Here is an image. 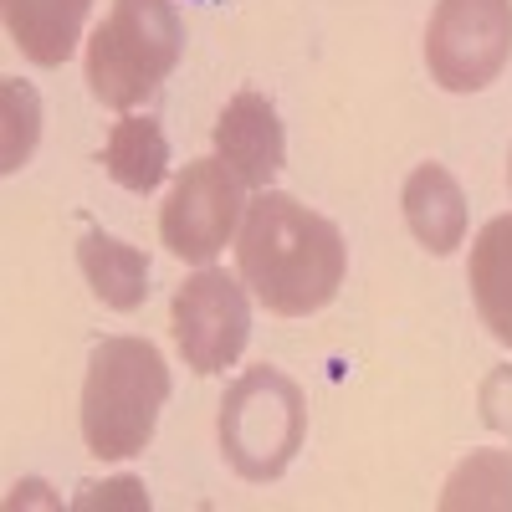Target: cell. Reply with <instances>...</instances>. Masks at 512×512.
Here are the masks:
<instances>
[{"label":"cell","instance_id":"6da1fadb","mask_svg":"<svg viewBox=\"0 0 512 512\" xmlns=\"http://www.w3.org/2000/svg\"><path fill=\"white\" fill-rule=\"evenodd\" d=\"M349 272L338 226L287 190H262L236 231V277L277 318L323 313Z\"/></svg>","mask_w":512,"mask_h":512},{"label":"cell","instance_id":"7a4b0ae2","mask_svg":"<svg viewBox=\"0 0 512 512\" xmlns=\"http://www.w3.org/2000/svg\"><path fill=\"white\" fill-rule=\"evenodd\" d=\"M169 364L149 338H103L82 379V441L98 461H128L154 441Z\"/></svg>","mask_w":512,"mask_h":512},{"label":"cell","instance_id":"3957f363","mask_svg":"<svg viewBox=\"0 0 512 512\" xmlns=\"http://www.w3.org/2000/svg\"><path fill=\"white\" fill-rule=\"evenodd\" d=\"M185 57V21L175 0H113L88 36V93L103 108H139Z\"/></svg>","mask_w":512,"mask_h":512},{"label":"cell","instance_id":"277c9868","mask_svg":"<svg viewBox=\"0 0 512 512\" xmlns=\"http://www.w3.org/2000/svg\"><path fill=\"white\" fill-rule=\"evenodd\" d=\"M216 436H221V456L236 477L277 482L292 466V456L303 451V436H308L303 384L282 369H272V364L246 369L221 400Z\"/></svg>","mask_w":512,"mask_h":512},{"label":"cell","instance_id":"5b68a950","mask_svg":"<svg viewBox=\"0 0 512 512\" xmlns=\"http://www.w3.org/2000/svg\"><path fill=\"white\" fill-rule=\"evenodd\" d=\"M512 62V0H436L425 67L446 93H482Z\"/></svg>","mask_w":512,"mask_h":512},{"label":"cell","instance_id":"8992f818","mask_svg":"<svg viewBox=\"0 0 512 512\" xmlns=\"http://www.w3.org/2000/svg\"><path fill=\"white\" fill-rule=\"evenodd\" d=\"M241 221H246V185L226 159L210 154V159H190L175 190H169L159 210V241L180 262L210 267L236 241Z\"/></svg>","mask_w":512,"mask_h":512},{"label":"cell","instance_id":"52a82bcc","mask_svg":"<svg viewBox=\"0 0 512 512\" xmlns=\"http://www.w3.org/2000/svg\"><path fill=\"white\" fill-rule=\"evenodd\" d=\"M169 333H175V349H180L185 369H195V374L231 369L246 349V338H251V292H246V282L221 272V267H200L195 277H185L175 287Z\"/></svg>","mask_w":512,"mask_h":512},{"label":"cell","instance_id":"ba28073f","mask_svg":"<svg viewBox=\"0 0 512 512\" xmlns=\"http://www.w3.org/2000/svg\"><path fill=\"white\" fill-rule=\"evenodd\" d=\"M210 139H216V159H226L241 185L251 190H272L277 169L287 159V139H282V118L277 108L256 93V88H241L226 113L216 118V128H210Z\"/></svg>","mask_w":512,"mask_h":512},{"label":"cell","instance_id":"9c48e42d","mask_svg":"<svg viewBox=\"0 0 512 512\" xmlns=\"http://www.w3.org/2000/svg\"><path fill=\"white\" fill-rule=\"evenodd\" d=\"M400 210L410 236L431 256H451L456 246H466V195L446 164H415L400 190Z\"/></svg>","mask_w":512,"mask_h":512},{"label":"cell","instance_id":"30bf717a","mask_svg":"<svg viewBox=\"0 0 512 512\" xmlns=\"http://www.w3.org/2000/svg\"><path fill=\"white\" fill-rule=\"evenodd\" d=\"M0 11L21 57H31L36 67H62L77 52L93 0H0Z\"/></svg>","mask_w":512,"mask_h":512},{"label":"cell","instance_id":"8fae6325","mask_svg":"<svg viewBox=\"0 0 512 512\" xmlns=\"http://www.w3.org/2000/svg\"><path fill=\"white\" fill-rule=\"evenodd\" d=\"M466 282H472V303H477L482 328L502 349H512V210L507 216H492L477 231Z\"/></svg>","mask_w":512,"mask_h":512},{"label":"cell","instance_id":"7c38bea8","mask_svg":"<svg viewBox=\"0 0 512 512\" xmlns=\"http://www.w3.org/2000/svg\"><path fill=\"white\" fill-rule=\"evenodd\" d=\"M77 267L88 277L93 297L113 313H134L149 297V256L108 231H82L77 241Z\"/></svg>","mask_w":512,"mask_h":512},{"label":"cell","instance_id":"4fadbf2b","mask_svg":"<svg viewBox=\"0 0 512 512\" xmlns=\"http://www.w3.org/2000/svg\"><path fill=\"white\" fill-rule=\"evenodd\" d=\"M103 169L113 185L134 190V195L159 190L169 175V144L159 134V123L154 118H118L108 134V149H103Z\"/></svg>","mask_w":512,"mask_h":512},{"label":"cell","instance_id":"5bb4252c","mask_svg":"<svg viewBox=\"0 0 512 512\" xmlns=\"http://www.w3.org/2000/svg\"><path fill=\"white\" fill-rule=\"evenodd\" d=\"M446 512L461 507H512V451H472L441 492Z\"/></svg>","mask_w":512,"mask_h":512},{"label":"cell","instance_id":"9a60e30c","mask_svg":"<svg viewBox=\"0 0 512 512\" xmlns=\"http://www.w3.org/2000/svg\"><path fill=\"white\" fill-rule=\"evenodd\" d=\"M31 144H36V93L21 88L16 77H6V175H16V169L31 159Z\"/></svg>","mask_w":512,"mask_h":512},{"label":"cell","instance_id":"2e32d148","mask_svg":"<svg viewBox=\"0 0 512 512\" xmlns=\"http://www.w3.org/2000/svg\"><path fill=\"white\" fill-rule=\"evenodd\" d=\"M507 190H512V154H507Z\"/></svg>","mask_w":512,"mask_h":512}]
</instances>
